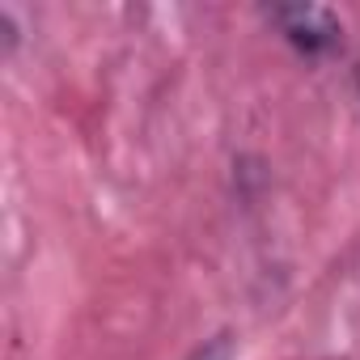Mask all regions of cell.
<instances>
[{
  "label": "cell",
  "mask_w": 360,
  "mask_h": 360,
  "mask_svg": "<svg viewBox=\"0 0 360 360\" xmlns=\"http://www.w3.org/2000/svg\"><path fill=\"white\" fill-rule=\"evenodd\" d=\"M263 18H267V26H276V34L292 47V51H301L305 60H322V56H330L335 47H339V39H343V22H339V13L335 9H326V5H271V9H263Z\"/></svg>",
  "instance_id": "6da1fadb"
},
{
  "label": "cell",
  "mask_w": 360,
  "mask_h": 360,
  "mask_svg": "<svg viewBox=\"0 0 360 360\" xmlns=\"http://www.w3.org/2000/svg\"><path fill=\"white\" fill-rule=\"evenodd\" d=\"M191 360H238V356H233V339H229V335H217V339H208L204 347H195Z\"/></svg>",
  "instance_id": "7a4b0ae2"
},
{
  "label": "cell",
  "mask_w": 360,
  "mask_h": 360,
  "mask_svg": "<svg viewBox=\"0 0 360 360\" xmlns=\"http://www.w3.org/2000/svg\"><path fill=\"white\" fill-rule=\"evenodd\" d=\"M356 85H360V68H356Z\"/></svg>",
  "instance_id": "3957f363"
}]
</instances>
